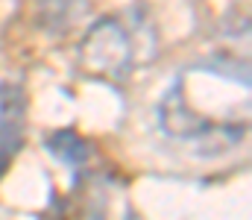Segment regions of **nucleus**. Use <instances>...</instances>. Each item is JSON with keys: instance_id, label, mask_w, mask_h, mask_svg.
<instances>
[{"instance_id": "f257e3e1", "label": "nucleus", "mask_w": 252, "mask_h": 220, "mask_svg": "<svg viewBox=\"0 0 252 220\" xmlns=\"http://www.w3.org/2000/svg\"><path fill=\"white\" fill-rule=\"evenodd\" d=\"M24 124H27V97L21 85L0 82V179L24 144Z\"/></svg>"}, {"instance_id": "f03ea898", "label": "nucleus", "mask_w": 252, "mask_h": 220, "mask_svg": "<svg viewBox=\"0 0 252 220\" xmlns=\"http://www.w3.org/2000/svg\"><path fill=\"white\" fill-rule=\"evenodd\" d=\"M47 150H50L56 158H62L67 167H76V164H82V158H85V144L79 141L76 132H67V129L50 135V138H47Z\"/></svg>"}]
</instances>
